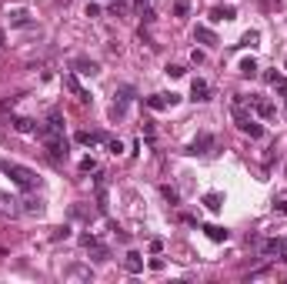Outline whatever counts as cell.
<instances>
[{"label":"cell","instance_id":"1","mask_svg":"<svg viewBox=\"0 0 287 284\" xmlns=\"http://www.w3.org/2000/svg\"><path fill=\"white\" fill-rule=\"evenodd\" d=\"M0 167H3V174H7L17 188H23V190L37 188V174H34L30 167H23V164H17V161H0Z\"/></svg>","mask_w":287,"mask_h":284},{"label":"cell","instance_id":"2","mask_svg":"<svg viewBox=\"0 0 287 284\" xmlns=\"http://www.w3.org/2000/svg\"><path fill=\"white\" fill-rule=\"evenodd\" d=\"M37 137L44 141V147H47V154H50L54 164L67 161V137H64V131H40L37 127Z\"/></svg>","mask_w":287,"mask_h":284},{"label":"cell","instance_id":"3","mask_svg":"<svg viewBox=\"0 0 287 284\" xmlns=\"http://www.w3.org/2000/svg\"><path fill=\"white\" fill-rule=\"evenodd\" d=\"M230 114H234V120H237V127L244 134H250V137H264V127L250 117L247 111H244V97H234V104H230Z\"/></svg>","mask_w":287,"mask_h":284},{"label":"cell","instance_id":"4","mask_svg":"<svg viewBox=\"0 0 287 284\" xmlns=\"http://www.w3.org/2000/svg\"><path fill=\"white\" fill-rule=\"evenodd\" d=\"M264 254H267V258H277V261H287V237H270V241H264Z\"/></svg>","mask_w":287,"mask_h":284},{"label":"cell","instance_id":"5","mask_svg":"<svg viewBox=\"0 0 287 284\" xmlns=\"http://www.w3.org/2000/svg\"><path fill=\"white\" fill-rule=\"evenodd\" d=\"M244 104H250L254 111L261 114V117H267V120H270V117H274V114H277V107L270 104L267 97H254V94H250V97H244Z\"/></svg>","mask_w":287,"mask_h":284},{"label":"cell","instance_id":"6","mask_svg":"<svg viewBox=\"0 0 287 284\" xmlns=\"http://www.w3.org/2000/svg\"><path fill=\"white\" fill-rule=\"evenodd\" d=\"M180 97L177 94H154V97H144V104L151 107V111H164V107H174Z\"/></svg>","mask_w":287,"mask_h":284},{"label":"cell","instance_id":"7","mask_svg":"<svg viewBox=\"0 0 287 284\" xmlns=\"http://www.w3.org/2000/svg\"><path fill=\"white\" fill-rule=\"evenodd\" d=\"M211 147H214V137H211V134H200L191 147H187V154H194V157H207V154H211Z\"/></svg>","mask_w":287,"mask_h":284},{"label":"cell","instance_id":"8","mask_svg":"<svg viewBox=\"0 0 287 284\" xmlns=\"http://www.w3.org/2000/svg\"><path fill=\"white\" fill-rule=\"evenodd\" d=\"M64 87H70V91H74V97L80 100V104H90V94L80 87V80H77L74 74H64Z\"/></svg>","mask_w":287,"mask_h":284},{"label":"cell","instance_id":"9","mask_svg":"<svg viewBox=\"0 0 287 284\" xmlns=\"http://www.w3.org/2000/svg\"><path fill=\"white\" fill-rule=\"evenodd\" d=\"M191 97H194V100H200V104H204V100H211V84L197 77V80L191 84Z\"/></svg>","mask_w":287,"mask_h":284},{"label":"cell","instance_id":"10","mask_svg":"<svg viewBox=\"0 0 287 284\" xmlns=\"http://www.w3.org/2000/svg\"><path fill=\"white\" fill-rule=\"evenodd\" d=\"M74 67H77V74H87V77H94L97 71H100V67H97V60H87V57H77Z\"/></svg>","mask_w":287,"mask_h":284},{"label":"cell","instance_id":"11","mask_svg":"<svg viewBox=\"0 0 287 284\" xmlns=\"http://www.w3.org/2000/svg\"><path fill=\"white\" fill-rule=\"evenodd\" d=\"M77 141H80V144H104L107 134H104V131H80V134H77Z\"/></svg>","mask_w":287,"mask_h":284},{"label":"cell","instance_id":"12","mask_svg":"<svg viewBox=\"0 0 287 284\" xmlns=\"http://www.w3.org/2000/svg\"><path fill=\"white\" fill-rule=\"evenodd\" d=\"M20 201H14V197H3V194H0V214H10V217H17L20 211L23 208H17Z\"/></svg>","mask_w":287,"mask_h":284},{"label":"cell","instance_id":"13","mask_svg":"<svg viewBox=\"0 0 287 284\" xmlns=\"http://www.w3.org/2000/svg\"><path fill=\"white\" fill-rule=\"evenodd\" d=\"M124 267H127L131 274H140V271H144V261H140V254H137V251H131V254L124 258Z\"/></svg>","mask_w":287,"mask_h":284},{"label":"cell","instance_id":"14","mask_svg":"<svg viewBox=\"0 0 287 284\" xmlns=\"http://www.w3.org/2000/svg\"><path fill=\"white\" fill-rule=\"evenodd\" d=\"M14 127H17L20 134H37V124H34L30 117H14Z\"/></svg>","mask_w":287,"mask_h":284},{"label":"cell","instance_id":"15","mask_svg":"<svg viewBox=\"0 0 287 284\" xmlns=\"http://www.w3.org/2000/svg\"><path fill=\"white\" fill-rule=\"evenodd\" d=\"M204 204H207V211H221L224 208V194H217V190L204 194Z\"/></svg>","mask_w":287,"mask_h":284},{"label":"cell","instance_id":"16","mask_svg":"<svg viewBox=\"0 0 287 284\" xmlns=\"http://www.w3.org/2000/svg\"><path fill=\"white\" fill-rule=\"evenodd\" d=\"M194 37L200 40V44H211V47L217 44V34H214L211 27H197V30H194Z\"/></svg>","mask_w":287,"mask_h":284},{"label":"cell","instance_id":"17","mask_svg":"<svg viewBox=\"0 0 287 284\" xmlns=\"http://www.w3.org/2000/svg\"><path fill=\"white\" fill-rule=\"evenodd\" d=\"M204 231H207V237H211V241H217V244H221V241H227V231H224L221 224H207Z\"/></svg>","mask_w":287,"mask_h":284},{"label":"cell","instance_id":"18","mask_svg":"<svg viewBox=\"0 0 287 284\" xmlns=\"http://www.w3.org/2000/svg\"><path fill=\"white\" fill-rule=\"evenodd\" d=\"M234 17H237L234 7H217V10H211V20H234Z\"/></svg>","mask_w":287,"mask_h":284},{"label":"cell","instance_id":"19","mask_svg":"<svg viewBox=\"0 0 287 284\" xmlns=\"http://www.w3.org/2000/svg\"><path fill=\"white\" fill-rule=\"evenodd\" d=\"M241 74H244V77H257V64H254V57L241 60Z\"/></svg>","mask_w":287,"mask_h":284},{"label":"cell","instance_id":"20","mask_svg":"<svg viewBox=\"0 0 287 284\" xmlns=\"http://www.w3.org/2000/svg\"><path fill=\"white\" fill-rule=\"evenodd\" d=\"M174 14H177V17H187V14H191V0H177V3H174Z\"/></svg>","mask_w":287,"mask_h":284},{"label":"cell","instance_id":"21","mask_svg":"<svg viewBox=\"0 0 287 284\" xmlns=\"http://www.w3.org/2000/svg\"><path fill=\"white\" fill-rule=\"evenodd\" d=\"M10 20H14L17 27H27V24H30V17H27V10H14V14H10Z\"/></svg>","mask_w":287,"mask_h":284},{"label":"cell","instance_id":"22","mask_svg":"<svg viewBox=\"0 0 287 284\" xmlns=\"http://www.w3.org/2000/svg\"><path fill=\"white\" fill-rule=\"evenodd\" d=\"M23 211H30V214H40V211H44V204H40V201H34V197H27V201H23Z\"/></svg>","mask_w":287,"mask_h":284},{"label":"cell","instance_id":"23","mask_svg":"<svg viewBox=\"0 0 287 284\" xmlns=\"http://www.w3.org/2000/svg\"><path fill=\"white\" fill-rule=\"evenodd\" d=\"M270 84H274V91H277V94H284V97H287V77H274Z\"/></svg>","mask_w":287,"mask_h":284},{"label":"cell","instance_id":"24","mask_svg":"<svg viewBox=\"0 0 287 284\" xmlns=\"http://www.w3.org/2000/svg\"><path fill=\"white\" fill-rule=\"evenodd\" d=\"M250 44H257V30H247V34L241 37V47H250Z\"/></svg>","mask_w":287,"mask_h":284},{"label":"cell","instance_id":"25","mask_svg":"<svg viewBox=\"0 0 287 284\" xmlns=\"http://www.w3.org/2000/svg\"><path fill=\"white\" fill-rule=\"evenodd\" d=\"M80 170H87V174L97 170V161H94V157H84V161H80Z\"/></svg>","mask_w":287,"mask_h":284},{"label":"cell","instance_id":"26","mask_svg":"<svg viewBox=\"0 0 287 284\" xmlns=\"http://www.w3.org/2000/svg\"><path fill=\"white\" fill-rule=\"evenodd\" d=\"M167 74L171 77H184V67H180V64H167Z\"/></svg>","mask_w":287,"mask_h":284},{"label":"cell","instance_id":"27","mask_svg":"<svg viewBox=\"0 0 287 284\" xmlns=\"http://www.w3.org/2000/svg\"><path fill=\"white\" fill-rule=\"evenodd\" d=\"M14 104H17V97H3V100H0V111H10Z\"/></svg>","mask_w":287,"mask_h":284},{"label":"cell","instance_id":"28","mask_svg":"<svg viewBox=\"0 0 287 284\" xmlns=\"http://www.w3.org/2000/svg\"><path fill=\"white\" fill-rule=\"evenodd\" d=\"M107 147H110V154H120V151H124V144H120V141H107Z\"/></svg>","mask_w":287,"mask_h":284},{"label":"cell","instance_id":"29","mask_svg":"<svg viewBox=\"0 0 287 284\" xmlns=\"http://www.w3.org/2000/svg\"><path fill=\"white\" fill-rule=\"evenodd\" d=\"M164 197L171 201V204H177V190H171V188H164Z\"/></svg>","mask_w":287,"mask_h":284},{"label":"cell","instance_id":"30","mask_svg":"<svg viewBox=\"0 0 287 284\" xmlns=\"http://www.w3.org/2000/svg\"><path fill=\"white\" fill-rule=\"evenodd\" d=\"M274 208H277V211H284V214H287V197H281V201H274Z\"/></svg>","mask_w":287,"mask_h":284},{"label":"cell","instance_id":"31","mask_svg":"<svg viewBox=\"0 0 287 284\" xmlns=\"http://www.w3.org/2000/svg\"><path fill=\"white\" fill-rule=\"evenodd\" d=\"M134 3H137V7H140V10H144V3H147V0H134Z\"/></svg>","mask_w":287,"mask_h":284},{"label":"cell","instance_id":"32","mask_svg":"<svg viewBox=\"0 0 287 284\" xmlns=\"http://www.w3.org/2000/svg\"><path fill=\"white\" fill-rule=\"evenodd\" d=\"M284 64H287V57H284Z\"/></svg>","mask_w":287,"mask_h":284}]
</instances>
